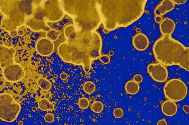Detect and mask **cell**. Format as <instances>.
<instances>
[{
    "instance_id": "6da1fadb",
    "label": "cell",
    "mask_w": 189,
    "mask_h": 125,
    "mask_svg": "<svg viewBox=\"0 0 189 125\" xmlns=\"http://www.w3.org/2000/svg\"><path fill=\"white\" fill-rule=\"evenodd\" d=\"M63 31L65 41L58 47L61 58L66 62L82 65L89 72L93 61L101 56V37L95 30L74 22L67 25Z\"/></svg>"
},
{
    "instance_id": "7a4b0ae2",
    "label": "cell",
    "mask_w": 189,
    "mask_h": 125,
    "mask_svg": "<svg viewBox=\"0 0 189 125\" xmlns=\"http://www.w3.org/2000/svg\"><path fill=\"white\" fill-rule=\"evenodd\" d=\"M147 0L96 1L103 32L108 33L120 27H127L142 16Z\"/></svg>"
},
{
    "instance_id": "3957f363",
    "label": "cell",
    "mask_w": 189,
    "mask_h": 125,
    "mask_svg": "<svg viewBox=\"0 0 189 125\" xmlns=\"http://www.w3.org/2000/svg\"><path fill=\"white\" fill-rule=\"evenodd\" d=\"M157 62L164 66L178 65L189 70V48L171 36H163L157 39L153 47Z\"/></svg>"
},
{
    "instance_id": "277c9868",
    "label": "cell",
    "mask_w": 189,
    "mask_h": 125,
    "mask_svg": "<svg viewBox=\"0 0 189 125\" xmlns=\"http://www.w3.org/2000/svg\"><path fill=\"white\" fill-rule=\"evenodd\" d=\"M16 51L13 48L1 46V74L6 80L16 82L20 80L25 75L22 66L15 62L14 54Z\"/></svg>"
},
{
    "instance_id": "5b68a950",
    "label": "cell",
    "mask_w": 189,
    "mask_h": 125,
    "mask_svg": "<svg viewBox=\"0 0 189 125\" xmlns=\"http://www.w3.org/2000/svg\"><path fill=\"white\" fill-rule=\"evenodd\" d=\"M1 119L7 122H12L17 119L20 111V104L16 102L10 94L1 93Z\"/></svg>"
},
{
    "instance_id": "8992f818",
    "label": "cell",
    "mask_w": 189,
    "mask_h": 125,
    "mask_svg": "<svg viewBox=\"0 0 189 125\" xmlns=\"http://www.w3.org/2000/svg\"><path fill=\"white\" fill-rule=\"evenodd\" d=\"M187 86L179 79H172L166 83L164 93L166 98L173 102H179L183 100L188 94Z\"/></svg>"
},
{
    "instance_id": "52a82bcc",
    "label": "cell",
    "mask_w": 189,
    "mask_h": 125,
    "mask_svg": "<svg viewBox=\"0 0 189 125\" xmlns=\"http://www.w3.org/2000/svg\"><path fill=\"white\" fill-rule=\"evenodd\" d=\"M147 70L153 80L157 82H164L168 76L167 69L160 63L149 64Z\"/></svg>"
},
{
    "instance_id": "ba28073f",
    "label": "cell",
    "mask_w": 189,
    "mask_h": 125,
    "mask_svg": "<svg viewBox=\"0 0 189 125\" xmlns=\"http://www.w3.org/2000/svg\"><path fill=\"white\" fill-rule=\"evenodd\" d=\"M36 50L41 56H48L53 52L54 44L48 38H41L36 44Z\"/></svg>"
},
{
    "instance_id": "9c48e42d",
    "label": "cell",
    "mask_w": 189,
    "mask_h": 125,
    "mask_svg": "<svg viewBox=\"0 0 189 125\" xmlns=\"http://www.w3.org/2000/svg\"><path fill=\"white\" fill-rule=\"evenodd\" d=\"M149 41L146 35L139 33L136 34L132 39V45L136 50L144 51L148 47Z\"/></svg>"
},
{
    "instance_id": "30bf717a",
    "label": "cell",
    "mask_w": 189,
    "mask_h": 125,
    "mask_svg": "<svg viewBox=\"0 0 189 125\" xmlns=\"http://www.w3.org/2000/svg\"><path fill=\"white\" fill-rule=\"evenodd\" d=\"M175 8V4L172 0H163L156 7L154 11L155 16H163Z\"/></svg>"
},
{
    "instance_id": "8fae6325",
    "label": "cell",
    "mask_w": 189,
    "mask_h": 125,
    "mask_svg": "<svg viewBox=\"0 0 189 125\" xmlns=\"http://www.w3.org/2000/svg\"><path fill=\"white\" fill-rule=\"evenodd\" d=\"M175 23L172 19L166 18L160 24V30L163 36H171L175 29Z\"/></svg>"
},
{
    "instance_id": "7c38bea8",
    "label": "cell",
    "mask_w": 189,
    "mask_h": 125,
    "mask_svg": "<svg viewBox=\"0 0 189 125\" xmlns=\"http://www.w3.org/2000/svg\"><path fill=\"white\" fill-rule=\"evenodd\" d=\"M162 112L167 116H173L177 112L178 107L175 102L172 100H166L163 102L161 106Z\"/></svg>"
},
{
    "instance_id": "4fadbf2b",
    "label": "cell",
    "mask_w": 189,
    "mask_h": 125,
    "mask_svg": "<svg viewBox=\"0 0 189 125\" xmlns=\"http://www.w3.org/2000/svg\"><path fill=\"white\" fill-rule=\"evenodd\" d=\"M139 89L140 87L139 84L134 80L129 81L125 85V91L131 95H135L138 93Z\"/></svg>"
},
{
    "instance_id": "5bb4252c",
    "label": "cell",
    "mask_w": 189,
    "mask_h": 125,
    "mask_svg": "<svg viewBox=\"0 0 189 125\" xmlns=\"http://www.w3.org/2000/svg\"><path fill=\"white\" fill-rule=\"evenodd\" d=\"M39 108L43 111L52 110L53 109L54 106L53 104L50 103L47 99H42L39 100L38 103Z\"/></svg>"
},
{
    "instance_id": "9a60e30c",
    "label": "cell",
    "mask_w": 189,
    "mask_h": 125,
    "mask_svg": "<svg viewBox=\"0 0 189 125\" xmlns=\"http://www.w3.org/2000/svg\"><path fill=\"white\" fill-rule=\"evenodd\" d=\"M38 86L44 91H48L51 89V83L45 78H39L37 80Z\"/></svg>"
},
{
    "instance_id": "2e32d148",
    "label": "cell",
    "mask_w": 189,
    "mask_h": 125,
    "mask_svg": "<svg viewBox=\"0 0 189 125\" xmlns=\"http://www.w3.org/2000/svg\"><path fill=\"white\" fill-rule=\"evenodd\" d=\"M61 35V32L59 30L53 29L50 30L47 33V37L49 39L53 41H56L59 38Z\"/></svg>"
},
{
    "instance_id": "e0dca14e",
    "label": "cell",
    "mask_w": 189,
    "mask_h": 125,
    "mask_svg": "<svg viewBox=\"0 0 189 125\" xmlns=\"http://www.w3.org/2000/svg\"><path fill=\"white\" fill-rule=\"evenodd\" d=\"M83 89L84 91L86 93L88 94H92L95 91V85L92 82H87L84 85Z\"/></svg>"
},
{
    "instance_id": "ac0fdd59",
    "label": "cell",
    "mask_w": 189,
    "mask_h": 125,
    "mask_svg": "<svg viewBox=\"0 0 189 125\" xmlns=\"http://www.w3.org/2000/svg\"><path fill=\"white\" fill-rule=\"evenodd\" d=\"M103 105L101 102L97 101L94 102L91 106V110L93 112L99 113L103 111Z\"/></svg>"
},
{
    "instance_id": "d6986e66",
    "label": "cell",
    "mask_w": 189,
    "mask_h": 125,
    "mask_svg": "<svg viewBox=\"0 0 189 125\" xmlns=\"http://www.w3.org/2000/svg\"><path fill=\"white\" fill-rule=\"evenodd\" d=\"M79 106L82 109H86L89 105V102L87 98H83L79 100Z\"/></svg>"
},
{
    "instance_id": "ffe728a7",
    "label": "cell",
    "mask_w": 189,
    "mask_h": 125,
    "mask_svg": "<svg viewBox=\"0 0 189 125\" xmlns=\"http://www.w3.org/2000/svg\"><path fill=\"white\" fill-rule=\"evenodd\" d=\"M124 111L122 109L118 108L114 111V115L116 118H120L124 116Z\"/></svg>"
},
{
    "instance_id": "44dd1931",
    "label": "cell",
    "mask_w": 189,
    "mask_h": 125,
    "mask_svg": "<svg viewBox=\"0 0 189 125\" xmlns=\"http://www.w3.org/2000/svg\"><path fill=\"white\" fill-rule=\"evenodd\" d=\"M44 119L48 123H52L54 120V117L52 114L48 113L45 116Z\"/></svg>"
},
{
    "instance_id": "7402d4cb",
    "label": "cell",
    "mask_w": 189,
    "mask_h": 125,
    "mask_svg": "<svg viewBox=\"0 0 189 125\" xmlns=\"http://www.w3.org/2000/svg\"><path fill=\"white\" fill-rule=\"evenodd\" d=\"M99 58H100V60L104 64L108 63L110 62V58L107 55L101 56Z\"/></svg>"
},
{
    "instance_id": "603a6c76",
    "label": "cell",
    "mask_w": 189,
    "mask_h": 125,
    "mask_svg": "<svg viewBox=\"0 0 189 125\" xmlns=\"http://www.w3.org/2000/svg\"><path fill=\"white\" fill-rule=\"evenodd\" d=\"M133 80L136 82V83H141L143 81V77L142 75L139 74H137L135 75V76L133 77Z\"/></svg>"
},
{
    "instance_id": "cb8c5ba5",
    "label": "cell",
    "mask_w": 189,
    "mask_h": 125,
    "mask_svg": "<svg viewBox=\"0 0 189 125\" xmlns=\"http://www.w3.org/2000/svg\"><path fill=\"white\" fill-rule=\"evenodd\" d=\"M174 4L176 5H182L187 2V0H172Z\"/></svg>"
},
{
    "instance_id": "d4e9b609",
    "label": "cell",
    "mask_w": 189,
    "mask_h": 125,
    "mask_svg": "<svg viewBox=\"0 0 189 125\" xmlns=\"http://www.w3.org/2000/svg\"><path fill=\"white\" fill-rule=\"evenodd\" d=\"M157 125H167V123L166 120L165 119H161L159 121H158L157 123Z\"/></svg>"
},
{
    "instance_id": "484cf974",
    "label": "cell",
    "mask_w": 189,
    "mask_h": 125,
    "mask_svg": "<svg viewBox=\"0 0 189 125\" xmlns=\"http://www.w3.org/2000/svg\"><path fill=\"white\" fill-rule=\"evenodd\" d=\"M155 21L157 23H160L162 21V17L161 16H155L154 18Z\"/></svg>"
},
{
    "instance_id": "4316f807",
    "label": "cell",
    "mask_w": 189,
    "mask_h": 125,
    "mask_svg": "<svg viewBox=\"0 0 189 125\" xmlns=\"http://www.w3.org/2000/svg\"><path fill=\"white\" fill-rule=\"evenodd\" d=\"M60 78L63 80H64L67 78V75L65 73H61L60 75Z\"/></svg>"
},
{
    "instance_id": "83f0119b",
    "label": "cell",
    "mask_w": 189,
    "mask_h": 125,
    "mask_svg": "<svg viewBox=\"0 0 189 125\" xmlns=\"http://www.w3.org/2000/svg\"><path fill=\"white\" fill-rule=\"evenodd\" d=\"M183 109L187 114L189 113V107L188 105H184L183 107Z\"/></svg>"
},
{
    "instance_id": "f1b7e54d",
    "label": "cell",
    "mask_w": 189,
    "mask_h": 125,
    "mask_svg": "<svg viewBox=\"0 0 189 125\" xmlns=\"http://www.w3.org/2000/svg\"><path fill=\"white\" fill-rule=\"evenodd\" d=\"M17 33H18V35L19 36H23L24 34V31L22 30H19L17 31Z\"/></svg>"
},
{
    "instance_id": "f546056e",
    "label": "cell",
    "mask_w": 189,
    "mask_h": 125,
    "mask_svg": "<svg viewBox=\"0 0 189 125\" xmlns=\"http://www.w3.org/2000/svg\"><path fill=\"white\" fill-rule=\"evenodd\" d=\"M10 84H11V83H10V82L8 81H7L5 83V86H9L10 85Z\"/></svg>"
},
{
    "instance_id": "4dcf8cb0",
    "label": "cell",
    "mask_w": 189,
    "mask_h": 125,
    "mask_svg": "<svg viewBox=\"0 0 189 125\" xmlns=\"http://www.w3.org/2000/svg\"><path fill=\"white\" fill-rule=\"evenodd\" d=\"M50 93H47V94H46V95H45V98H50Z\"/></svg>"
},
{
    "instance_id": "1f68e13d",
    "label": "cell",
    "mask_w": 189,
    "mask_h": 125,
    "mask_svg": "<svg viewBox=\"0 0 189 125\" xmlns=\"http://www.w3.org/2000/svg\"><path fill=\"white\" fill-rule=\"evenodd\" d=\"M19 125H23V122L22 121L19 122Z\"/></svg>"
},
{
    "instance_id": "d6a6232c",
    "label": "cell",
    "mask_w": 189,
    "mask_h": 125,
    "mask_svg": "<svg viewBox=\"0 0 189 125\" xmlns=\"http://www.w3.org/2000/svg\"><path fill=\"white\" fill-rule=\"evenodd\" d=\"M36 109L35 108H32V110H33V111H36Z\"/></svg>"
}]
</instances>
